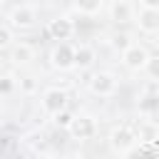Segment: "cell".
Returning <instances> with one entry per match:
<instances>
[{
    "instance_id": "obj_1",
    "label": "cell",
    "mask_w": 159,
    "mask_h": 159,
    "mask_svg": "<svg viewBox=\"0 0 159 159\" xmlns=\"http://www.w3.org/2000/svg\"><path fill=\"white\" fill-rule=\"evenodd\" d=\"M87 84H89L92 94H97V97H112V94H117L119 80H117V75H112L107 70H99V72H94L87 80Z\"/></svg>"
},
{
    "instance_id": "obj_2",
    "label": "cell",
    "mask_w": 159,
    "mask_h": 159,
    "mask_svg": "<svg viewBox=\"0 0 159 159\" xmlns=\"http://www.w3.org/2000/svg\"><path fill=\"white\" fill-rule=\"evenodd\" d=\"M35 22H37V10L27 2H20L7 15V25L12 30H30V27H35Z\"/></svg>"
},
{
    "instance_id": "obj_3",
    "label": "cell",
    "mask_w": 159,
    "mask_h": 159,
    "mask_svg": "<svg viewBox=\"0 0 159 159\" xmlns=\"http://www.w3.org/2000/svg\"><path fill=\"white\" fill-rule=\"evenodd\" d=\"M147 60H149V50L144 45H139V42H129L122 50V65L127 70H132V72H142Z\"/></svg>"
},
{
    "instance_id": "obj_4",
    "label": "cell",
    "mask_w": 159,
    "mask_h": 159,
    "mask_svg": "<svg viewBox=\"0 0 159 159\" xmlns=\"http://www.w3.org/2000/svg\"><path fill=\"white\" fill-rule=\"evenodd\" d=\"M67 132H70L75 139L87 142V139H92V137L97 134V119H94L92 114H75L72 122H70V127H67Z\"/></svg>"
},
{
    "instance_id": "obj_5",
    "label": "cell",
    "mask_w": 159,
    "mask_h": 159,
    "mask_svg": "<svg viewBox=\"0 0 159 159\" xmlns=\"http://www.w3.org/2000/svg\"><path fill=\"white\" fill-rule=\"evenodd\" d=\"M40 104H42V112L52 117V114L67 109V92L62 87H47L40 97Z\"/></svg>"
},
{
    "instance_id": "obj_6",
    "label": "cell",
    "mask_w": 159,
    "mask_h": 159,
    "mask_svg": "<svg viewBox=\"0 0 159 159\" xmlns=\"http://www.w3.org/2000/svg\"><path fill=\"white\" fill-rule=\"evenodd\" d=\"M134 144H137V134H134V129H132L129 124H119V127H114V129L109 132V147H112V152L124 154V152L132 149Z\"/></svg>"
},
{
    "instance_id": "obj_7",
    "label": "cell",
    "mask_w": 159,
    "mask_h": 159,
    "mask_svg": "<svg viewBox=\"0 0 159 159\" xmlns=\"http://www.w3.org/2000/svg\"><path fill=\"white\" fill-rule=\"evenodd\" d=\"M50 65L60 72H67L75 67V45L70 42H57L50 52Z\"/></svg>"
},
{
    "instance_id": "obj_8",
    "label": "cell",
    "mask_w": 159,
    "mask_h": 159,
    "mask_svg": "<svg viewBox=\"0 0 159 159\" xmlns=\"http://www.w3.org/2000/svg\"><path fill=\"white\" fill-rule=\"evenodd\" d=\"M47 35H50L52 40H57V42H67V40L75 35V22H72L67 15L55 17V20L47 22Z\"/></svg>"
},
{
    "instance_id": "obj_9",
    "label": "cell",
    "mask_w": 159,
    "mask_h": 159,
    "mask_svg": "<svg viewBox=\"0 0 159 159\" xmlns=\"http://www.w3.org/2000/svg\"><path fill=\"white\" fill-rule=\"evenodd\" d=\"M132 129H134V134H137V144H152V147H154V142H157V137H159V129H157V122H154V119L144 117V119H139Z\"/></svg>"
},
{
    "instance_id": "obj_10",
    "label": "cell",
    "mask_w": 159,
    "mask_h": 159,
    "mask_svg": "<svg viewBox=\"0 0 159 159\" xmlns=\"http://www.w3.org/2000/svg\"><path fill=\"white\" fill-rule=\"evenodd\" d=\"M109 20L114 25H127L134 20V7L129 0H112L109 5Z\"/></svg>"
},
{
    "instance_id": "obj_11",
    "label": "cell",
    "mask_w": 159,
    "mask_h": 159,
    "mask_svg": "<svg viewBox=\"0 0 159 159\" xmlns=\"http://www.w3.org/2000/svg\"><path fill=\"white\" fill-rule=\"evenodd\" d=\"M137 25H139V32L157 35V30H159V10L157 7H142L139 15H137Z\"/></svg>"
},
{
    "instance_id": "obj_12",
    "label": "cell",
    "mask_w": 159,
    "mask_h": 159,
    "mask_svg": "<svg viewBox=\"0 0 159 159\" xmlns=\"http://www.w3.org/2000/svg\"><path fill=\"white\" fill-rule=\"evenodd\" d=\"M97 60V50L92 45H77L75 47V67L77 70H89Z\"/></svg>"
},
{
    "instance_id": "obj_13",
    "label": "cell",
    "mask_w": 159,
    "mask_h": 159,
    "mask_svg": "<svg viewBox=\"0 0 159 159\" xmlns=\"http://www.w3.org/2000/svg\"><path fill=\"white\" fill-rule=\"evenodd\" d=\"M10 60L15 65H30L35 60V50L27 42H15V45H10Z\"/></svg>"
},
{
    "instance_id": "obj_14",
    "label": "cell",
    "mask_w": 159,
    "mask_h": 159,
    "mask_svg": "<svg viewBox=\"0 0 159 159\" xmlns=\"http://www.w3.org/2000/svg\"><path fill=\"white\" fill-rule=\"evenodd\" d=\"M104 7V0H75V10L80 15H97L99 10Z\"/></svg>"
},
{
    "instance_id": "obj_15",
    "label": "cell",
    "mask_w": 159,
    "mask_h": 159,
    "mask_svg": "<svg viewBox=\"0 0 159 159\" xmlns=\"http://www.w3.org/2000/svg\"><path fill=\"white\" fill-rule=\"evenodd\" d=\"M15 89H17V80L12 75H0V97L12 94Z\"/></svg>"
},
{
    "instance_id": "obj_16",
    "label": "cell",
    "mask_w": 159,
    "mask_h": 159,
    "mask_svg": "<svg viewBox=\"0 0 159 159\" xmlns=\"http://www.w3.org/2000/svg\"><path fill=\"white\" fill-rule=\"evenodd\" d=\"M72 117H75V114H70L67 109H62V112L52 114V122H55V127H60V129H67V127H70V122H72Z\"/></svg>"
},
{
    "instance_id": "obj_17",
    "label": "cell",
    "mask_w": 159,
    "mask_h": 159,
    "mask_svg": "<svg viewBox=\"0 0 159 159\" xmlns=\"http://www.w3.org/2000/svg\"><path fill=\"white\" fill-rule=\"evenodd\" d=\"M129 42H132V40H129V35H124V32H117V35H112V37H109V45H112L114 50H119V52H122Z\"/></svg>"
},
{
    "instance_id": "obj_18",
    "label": "cell",
    "mask_w": 159,
    "mask_h": 159,
    "mask_svg": "<svg viewBox=\"0 0 159 159\" xmlns=\"http://www.w3.org/2000/svg\"><path fill=\"white\" fill-rule=\"evenodd\" d=\"M144 70H147V75H149V80H159V60H157L154 55H149V60H147V65H144Z\"/></svg>"
},
{
    "instance_id": "obj_19",
    "label": "cell",
    "mask_w": 159,
    "mask_h": 159,
    "mask_svg": "<svg viewBox=\"0 0 159 159\" xmlns=\"http://www.w3.org/2000/svg\"><path fill=\"white\" fill-rule=\"evenodd\" d=\"M12 45V27L10 25H0V50Z\"/></svg>"
},
{
    "instance_id": "obj_20",
    "label": "cell",
    "mask_w": 159,
    "mask_h": 159,
    "mask_svg": "<svg viewBox=\"0 0 159 159\" xmlns=\"http://www.w3.org/2000/svg\"><path fill=\"white\" fill-rule=\"evenodd\" d=\"M20 92H25V94H35V92H37V82H35L32 77H22V80H20Z\"/></svg>"
},
{
    "instance_id": "obj_21",
    "label": "cell",
    "mask_w": 159,
    "mask_h": 159,
    "mask_svg": "<svg viewBox=\"0 0 159 159\" xmlns=\"http://www.w3.org/2000/svg\"><path fill=\"white\" fill-rule=\"evenodd\" d=\"M139 5L142 7H157L159 10V0H139Z\"/></svg>"
},
{
    "instance_id": "obj_22",
    "label": "cell",
    "mask_w": 159,
    "mask_h": 159,
    "mask_svg": "<svg viewBox=\"0 0 159 159\" xmlns=\"http://www.w3.org/2000/svg\"><path fill=\"white\" fill-rule=\"evenodd\" d=\"M22 2H27V0H22Z\"/></svg>"
},
{
    "instance_id": "obj_23",
    "label": "cell",
    "mask_w": 159,
    "mask_h": 159,
    "mask_svg": "<svg viewBox=\"0 0 159 159\" xmlns=\"http://www.w3.org/2000/svg\"><path fill=\"white\" fill-rule=\"evenodd\" d=\"M35 159H37V157H35Z\"/></svg>"
}]
</instances>
